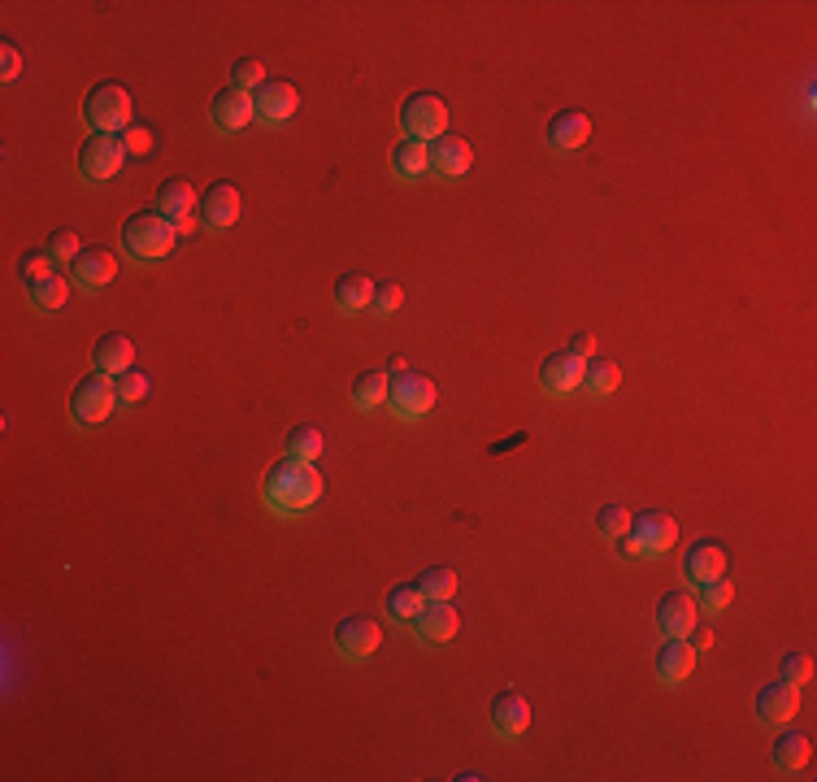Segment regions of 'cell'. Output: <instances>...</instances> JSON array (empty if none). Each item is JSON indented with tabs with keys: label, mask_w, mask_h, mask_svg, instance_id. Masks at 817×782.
<instances>
[{
	"label": "cell",
	"mask_w": 817,
	"mask_h": 782,
	"mask_svg": "<svg viewBox=\"0 0 817 782\" xmlns=\"http://www.w3.org/2000/svg\"><path fill=\"white\" fill-rule=\"evenodd\" d=\"M262 500L266 509L278 514V518H305L318 500H322V474L313 461H296V456H283L274 461L262 478Z\"/></svg>",
	"instance_id": "cell-1"
},
{
	"label": "cell",
	"mask_w": 817,
	"mask_h": 782,
	"mask_svg": "<svg viewBox=\"0 0 817 782\" xmlns=\"http://www.w3.org/2000/svg\"><path fill=\"white\" fill-rule=\"evenodd\" d=\"M179 244V227L162 213V209H140L122 222V249L131 253V261H166Z\"/></svg>",
	"instance_id": "cell-2"
},
{
	"label": "cell",
	"mask_w": 817,
	"mask_h": 782,
	"mask_svg": "<svg viewBox=\"0 0 817 782\" xmlns=\"http://www.w3.org/2000/svg\"><path fill=\"white\" fill-rule=\"evenodd\" d=\"M674 539H678V526H674L670 514L643 509L639 518H631V530H627L614 548H618L622 557H631V561H652V557H665V552L674 548Z\"/></svg>",
	"instance_id": "cell-3"
},
{
	"label": "cell",
	"mask_w": 817,
	"mask_h": 782,
	"mask_svg": "<svg viewBox=\"0 0 817 782\" xmlns=\"http://www.w3.org/2000/svg\"><path fill=\"white\" fill-rule=\"evenodd\" d=\"M131 113H135V104L122 84H96L84 96V122H88L91 135H122L135 122Z\"/></svg>",
	"instance_id": "cell-4"
},
{
	"label": "cell",
	"mask_w": 817,
	"mask_h": 782,
	"mask_svg": "<svg viewBox=\"0 0 817 782\" xmlns=\"http://www.w3.org/2000/svg\"><path fill=\"white\" fill-rule=\"evenodd\" d=\"M113 405H118L113 378L100 374V370H91L88 378H79V387L70 392V422H75L79 431H96V427L113 414Z\"/></svg>",
	"instance_id": "cell-5"
},
{
	"label": "cell",
	"mask_w": 817,
	"mask_h": 782,
	"mask_svg": "<svg viewBox=\"0 0 817 782\" xmlns=\"http://www.w3.org/2000/svg\"><path fill=\"white\" fill-rule=\"evenodd\" d=\"M400 131L405 140H422V144H435L440 135H449V104L431 91H418L400 104Z\"/></svg>",
	"instance_id": "cell-6"
},
{
	"label": "cell",
	"mask_w": 817,
	"mask_h": 782,
	"mask_svg": "<svg viewBox=\"0 0 817 782\" xmlns=\"http://www.w3.org/2000/svg\"><path fill=\"white\" fill-rule=\"evenodd\" d=\"M387 409H391V418H400V422L427 418V414L435 409V383H431L427 374H418V370L396 374V378H391V392H387Z\"/></svg>",
	"instance_id": "cell-7"
},
{
	"label": "cell",
	"mask_w": 817,
	"mask_h": 782,
	"mask_svg": "<svg viewBox=\"0 0 817 782\" xmlns=\"http://www.w3.org/2000/svg\"><path fill=\"white\" fill-rule=\"evenodd\" d=\"M378 643H383V626L369 613H353L335 626V652L344 661H369L378 652Z\"/></svg>",
	"instance_id": "cell-8"
},
{
	"label": "cell",
	"mask_w": 817,
	"mask_h": 782,
	"mask_svg": "<svg viewBox=\"0 0 817 782\" xmlns=\"http://www.w3.org/2000/svg\"><path fill=\"white\" fill-rule=\"evenodd\" d=\"M122 162H126L122 135H88L84 148H79V174L88 183H109L113 174L122 170Z\"/></svg>",
	"instance_id": "cell-9"
},
{
	"label": "cell",
	"mask_w": 817,
	"mask_h": 782,
	"mask_svg": "<svg viewBox=\"0 0 817 782\" xmlns=\"http://www.w3.org/2000/svg\"><path fill=\"white\" fill-rule=\"evenodd\" d=\"M209 122L213 131L222 135H240L244 126L257 122V104H253V91H240V87H222L209 104Z\"/></svg>",
	"instance_id": "cell-10"
},
{
	"label": "cell",
	"mask_w": 817,
	"mask_h": 782,
	"mask_svg": "<svg viewBox=\"0 0 817 782\" xmlns=\"http://www.w3.org/2000/svg\"><path fill=\"white\" fill-rule=\"evenodd\" d=\"M696 621H700V608H696V596L687 587L661 596V605H656V630L665 639H687L696 630Z\"/></svg>",
	"instance_id": "cell-11"
},
{
	"label": "cell",
	"mask_w": 817,
	"mask_h": 782,
	"mask_svg": "<svg viewBox=\"0 0 817 782\" xmlns=\"http://www.w3.org/2000/svg\"><path fill=\"white\" fill-rule=\"evenodd\" d=\"M240 209H244V200H240L235 183H209L205 196H200V227L205 231H227V227L240 222Z\"/></svg>",
	"instance_id": "cell-12"
},
{
	"label": "cell",
	"mask_w": 817,
	"mask_h": 782,
	"mask_svg": "<svg viewBox=\"0 0 817 782\" xmlns=\"http://www.w3.org/2000/svg\"><path fill=\"white\" fill-rule=\"evenodd\" d=\"M456 630H461V617H456L453 601H427L422 613L413 617V635H418L427 648H444V643H453Z\"/></svg>",
	"instance_id": "cell-13"
},
{
	"label": "cell",
	"mask_w": 817,
	"mask_h": 782,
	"mask_svg": "<svg viewBox=\"0 0 817 782\" xmlns=\"http://www.w3.org/2000/svg\"><path fill=\"white\" fill-rule=\"evenodd\" d=\"M253 104H257V122L262 126H283L300 109V91L291 84H283V79H266L253 91Z\"/></svg>",
	"instance_id": "cell-14"
},
{
	"label": "cell",
	"mask_w": 817,
	"mask_h": 782,
	"mask_svg": "<svg viewBox=\"0 0 817 782\" xmlns=\"http://www.w3.org/2000/svg\"><path fill=\"white\" fill-rule=\"evenodd\" d=\"M801 708V687L787 683V679H774L757 692V722L761 726H787Z\"/></svg>",
	"instance_id": "cell-15"
},
{
	"label": "cell",
	"mask_w": 817,
	"mask_h": 782,
	"mask_svg": "<svg viewBox=\"0 0 817 782\" xmlns=\"http://www.w3.org/2000/svg\"><path fill=\"white\" fill-rule=\"evenodd\" d=\"M540 387H544L548 396H570V392H578V387H583V356H574L570 348L544 356V365H540Z\"/></svg>",
	"instance_id": "cell-16"
},
{
	"label": "cell",
	"mask_w": 817,
	"mask_h": 782,
	"mask_svg": "<svg viewBox=\"0 0 817 782\" xmlns=\"http://www.w3.org/2000/svg\"><path fill=\"white\" fill-rule=\"evenodd\" d=\"M70 278L79 291H100L118 278V257L109 249H84L79 257L70 261Z\"/></svg>",
	"instance_id": "cell-17"
},
{
	"label": "cell",
	"mask_w": 817,
	"mask_h": 782,
	"mask_svg": "<svg viewBox=\"0 0 817 782\" xmlns=\"http://www.w3.org/2000/svg\"><path fill=\"white\" fill-rule=\"evenodd\" d=\"M678 570H683V579H687L692 587L705 583V579H718V574H727V548L714 543V539H696V543H687Z\"/></svg>",
	"instance_id": "cell-18"
},
{
	"label": "cell",
	"mask_w": 817,
	"mask_h": 782,
	"mask_svg": "<svg viewBox=\"0 0 817 782\" xmlns=\"http://www.w3.org/2000/svg\"><path fill=\"white\" fill-rule=\"evenodd\" d=\"M487 713H492V730H496L500 739H518V735H527V726H531V704H527V695L522 692H500L487 704Z\"/></svg>",
	"instance_id": "cell-19"
},
{
	"label": "cell",
	"mask_w": 817,
	"mask_h": 782,
	"mask_svg": "<svg viewBox=\"0 0 817 782\" xmlns=\"http://www.w3.org/2000/svg\"><path fill=\"white\" fill-rule=\"evenodd\" d=\"M587 140H592V118L583 109H561L548 122V148H556V153H578Z\"/></svg>",
	"instance_id": "cell-20"
},
{
	"label": "cell",
	"mask_w": 817,
	"mask_h": 782,
	"mask_svg": "<svg viewBox=\"0 0 817 782\" xmlns=\"http://www.w3.org/2000/svg\"><path fill=\"white\" fill-rule=\"evenodd\" d=\"M692 670H696V643H687V639H665V643L656 648V679H661L665 687L687 683Z\"/></svg>",
	"instance_id": "cell-21"
},
{
	"label": "cell",
	"mask_w": 817,
	"mask_h": 782,
	"mask_svg": "<svg viewBox=\"0 0 817 782\" xmlns=\"http://www.w3.org/2000/svg\"><path fill=\"white\" fill-rule=\"evenodd\" d=\"M474 166V148L461 140V135H440L431 144V174L435 178H461Z\"/></svg>",
	"instance_id": "cell-22"
},
{
	"label": "cell",
	"mask_w": 817,
	"mask_h": 782,
	"mask_svg": "<svg viewBox=\"0 0 817 782\" xmlns=\"http://www.w3.org/2000/svg\"><path fill=\"white\" fill-rule=\"evenodd\" d=\"M157 209L183 231H191V209H196V187L187 178H166L162 191H157Z\"/></svg>",
	"instance_id": "cell-23"
},
{
	"label": "cell",
	"mask_w": 817,
	"mask_h": 782,
	"mask_svg": "<svg viewBox=\"0 0 817 782\" xmlns=\"http://www.w3.org/2000/svg\"><path fill=\"white\" fill-rule=\"evenodd\" d=\"M91 365H96L100 374H109V378L126 374V370L135 365V344H131V335H104V340H96V348H91Z\"/></svg>",
	"instance_id": "cell-24"
},
{
	"label": "cell",
	"mask_w": 817,
	"mask_h": 782,
	"mask_svg": "<svg viewBox=\"0 0 817 782\" xmlns=\"http://www.w3.org/2000/svg\"><path fill=\"white\" fill-rule=\"evenodd\" d=\"M809 757H814V744H809V735H801V730H783V735L774 739V752H770V761H774L779 774H801V770L809 766Z\"/></svg>",
	"instance_id": "cell-25"
},
{
	"label": "cell",
	"mask_w": 817,
	"mask_h": 782,
	"mask_svg": "<svg viewBox=\"0 0 817 782\" xmlns=\"http://www.w3.org/2000/svg\"><path fill=\"white\" fill-rule=\"evenodd\" d=\"M387 166H391L396 178L413 183V178H422V174L431 170V144H422V140H400V144L391 148Z\"/></svg>",
	"instance_id": "cell-26"
},
{
	"label": "cell",
	"mask_w": 817,
	"mask_h": 782,
	"mask_svg": "<svg viewBox=\"0 0 817 782\" xmlns=\"http://www.w3.org/2000/svg\"><path fill=\"white\" fill-rule=\"evenodd\" d=\"M387 392H391V374L387 370H362L353 378V409L374 414L378 405H387Z\"/></svg>",
	"instance_id": "cell-27"
},
{
	"label": "cell",
	"mask_w": 817,
	"mask_h": 782,
	"mask_svg": "<svg viewBox=\"0 0 817 782\" xmlns=\"http://www.w3.org/2000/svg\"><path fill=\"white\" fill-rule=\"evenodd\" d=\"M369 296H374V278L365 274H340L335 278V309L340 313H365L369 309Z\"/></svg>",
	"instance_id": "cell-28"
},
{
	"label": "cell",
	"mask_w": 817,
	"mask_h": 782,
	"mask_svg": "<svg viewBox=\"0 0 817 782\" xmlns=\"http://www.w3.org/2000/svg\"><path fill=\"white\" fill-rule=\"evenodd\" d=\"M70 291H75V278H70V274H48V278H44L40 287H31L26 296H31V305H35L40 313H57V309H66Z\"/></svg>",
	"instance_id": "cell-29"
},
{
	"label": "cell",
	"mask_w": 817,
	"mask_h": 782,
	"mask_svg": "<svg viewBox=\"0 0 817 782\" xmlns=\"http://www.w3.org/2000/svg\"><path fill=\"white\" fill-rule=\"evenodd\" d=\"M618 383H622V370H618L614 361H605V356H592V361L583 365V387H587V396L605 400L609 392H618Z\"/></svg>",
	"instance_id": "cell-30"
},
{
	"label": "cell",
	"mask_w": 817,
	"mask_h": 782,
	"mask_svg": "<svg viewBox=\"0 0 817 782\" xmlns=\"http://www.w3.org/2000/svg\"><path fill=\"white\" fill-rule=\"evenodd\" d=\"M383 605H387V617H391V621L413 626V617L422 613V605H427V601H422L418 583H396V587L387 592V601H383Z\"/></svg>",
	"instance_id": "cell-31"
},
{
	"label": "cell",
	"mask_w": 817,
	"mask_h": 782,
	"mask_svg": "<svg viewBox=\"0 0 817 782\" xmlns=\"http://www.w3.org/2000/svg\"><path fill=\"white\" fill-rule=\"evenodd\" d=\"M322 448H327V439H322L318 427H309V422H305V427H291V431H287V443H283V452L296 456V461H318Z\"/></svg>",
	"instance_id": "cell-32"
},
{
	"label": "cell",
	"mask_w": 817,
	"mask_h": 782,
	"mask_svg": "<svg viewBox=\"0 0 817 782\" xmlns=\"http://www.w3.org/2000/svg\"><path fill=\"white\" fill-rule=\"evenodd\" d=\"M413 583H418L422 601H453V592H456V574L449 565H431V570H422Z\"/></svg>",
	"instance_id": "cell-33"
},
{
	"label": "cell",
	"mask_w": 817,
	"mask_h": 782,
	"mask_svg": "<svg viewBox=\"0 0 817 782\" xmlns=\"http://www.w3.org/2000/svg\"><path fill=\"white\" fill-rule=\"evenodd\" d=\"M53 265H57V261L48 257L44 249H26V253L18 257V283H22L26 291H31V287H40V283H44L48 274H57Z\"/></svg>",
	"instance_id": "cell-34"
},
{
	"label": "cell",
	"mask_w": 817,
	"mask_h": 782,
	"mask_svg": "<svg viewBox=\"0 0 817 782\" xmlns=\"http://www.w3.org/2000/svg\"><path fill=\"white\" fill-rule=\"evenodd\" d=\"M730 601H735V587H730L727 574H718V579H705V583H696V608H700V613H722Z\"/></svg>",
	"instance_id": "cell-35"
},
{
	"label": "cell",
	"mask_w": 817,
	"mask_h": 782,
	"mask_svg": "<svg viewBox=\"0 0 817 782\" xmlns=\"http://www.w3.org/2000/svg\"><path fill=\"white\" fill-rule=\"evenodd\" d=\"M113 387H118V405H140V400H148V392H153V378L140 370V365H131L126 374H118L113 378Z\"/></svg>",
	"instance_id": "cell-36"
},
{
	"label": "cell",
	"mask_w": 817,
	"mask_h": 782,
	"mask_svg": "<svg viewBox=\"0 0 817 782\" xmlns=\"http://www.w3.org/2000/svg\"><path fill=\"white\" fill-rule=\"evenodd\" d=\"M400 305H405V287H400V283H391V278L374 283V296H369V309H374V318H391V313H396Z\"/></svg>",
	"instance_id": "cell-37"
},
{
	"label": "cell",
	"mask_w": 817,
	"mask_h": 782,
	"mask_svg": "<svg viewBox=\"0 0 817 782\" xmlns=\"http://www.w3.org/2000/svg\"><path fill=\"white\" fill-rule=\"evenodd\" d=\"M596 530H600V539H609V543H618L627 530H631V514L622 509V505H605L600 514H596Z\"/></svg>",
	"instance_id": "cell-38"
},
{
	"label": "cell",
	"mask_w": 817,
	"mask_h": 782,
	"mask_svg": "<svg viewBox=\"0 0 817 782\" xmlns=\"http://www.w3.org/2000/svg\"><path fill=\"white\" fill-rule=\"evenodd\" d=\"M262 84H266V66H262L257 57H240V62H231V87H240V91H257Z\"/></svg>",
	"instance_id": "cell-39"
},
{
	"label": "cell",
	"mask_w": 817,
	"mask_h": 782,
	"mask_svg": "<svg viewBox=\"0 0 817 782\" xmlns=\"http://www.w3.org/2000/svg\"><path fill=\"white\" fill-rule=\"evenodd\" d=\"M44 253L53 261H75L79 253H84V244H79V235L70 231V227H57L53 235H48V244H44Z\"/></svg>",
	"instance_id": "cell-40"
},
{
	"label": "cell",
	"mask_w": 817,
	"mask_h": 782,
	"mask_svg": "<svg viewBox=\"0 0 817 782\" xmlns=\"http://www.w3.org/2000/svg\"><path fill=\"white\" fill-rule=\"evenodd\" d=\"M779 679H787V683H809L814 679V657L809 652H787L783 661H779Z\"/></svg>",
	"instance_id": "cell-41"
},
{
	"label": "cell",
	"mask_w": 817,
	"mask_h": 782,
	"mask_svg": "<svg viewBox=\"0 0 817 782\" xmlns=\"http://www.w3.org/2000/svg\"><path fill=\"white\" fill-rule=\"evenodd\" d=\"M122 148H126V157L144 162V157L153 153V131H148L144 122H131V126L122 131Z\"/></svg>",
	"instance_id": "cell-42"
},
{
	"label": "cell",
	"mask_w": 817,
	"mask_h": 782,
	"mask_svg": "<svg viewBox=\"0 0 817 782\" xmlns=\"http://www.w3.org/2000/svg\"><path fill=\"white\" fill-rule=\"evenodd\" d=\"M18 75H22V53H18V44H13V40H4V44H0V79H4V84H13Z\"/></svg>",
	"instance_id": "cell-43"
},
{
	"label": "cell",
	"mask_w": 817,
	"mask_h": 782,
	"mask_svg": "<svg viewBox=\"0 0 817 782\" xmlns=\"http://www.w3.org/2000/svg\"><path fill=\"white\" fill-rule=\"evenodd\" d=\"M570 352H574V356H592V352H596V340H592L587 331H578V335L570 340Z\"/></svg>",
	"instance_id": "cell-44"
},
{
	"label": "cell",
	"mask_w": 817,
	"mask_h": 782,
	"mask_svg": "<svg viewBox=\"0 0 817 782\" xmlns=\"http://www.w3.org/2000/svg\"><path fill=\"white\" fill-rule=\"evenodd\" d=\"M692 635H696V648H709V643H714V630H709V626H700V621H696V630H692Z\"/></svg>",
	"instance_id": "cell-45"
},
{
	"label": "cell",
	"mask_w": 817,
	"mask_h": 782,
	"mask_svg": "<svg viewBox=\"0 0 817 782\" xmlns=\"http://www.w3.org/2000/svg\"><path fill=\"white\" fill-rule=\"evenodd\" d=\"M405 370H409V365H405V356H391V365H387V374L396 378V374H405Z\"/></svg>",
	"instance_id": "cell-46"
}]
</instances>
